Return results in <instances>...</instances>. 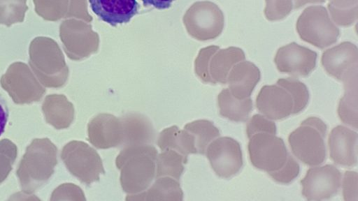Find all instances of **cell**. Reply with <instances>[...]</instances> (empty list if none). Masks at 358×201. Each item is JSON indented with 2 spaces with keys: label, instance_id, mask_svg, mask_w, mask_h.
Segmentation results:
<instances>
[{
  "label": "cell",
  "instance_id": "cell-1",
  "mask_svg": "<svg viewBox=\"0 0 358 201\" xmlns=\"http://www.w3.org/2000/svg\"><path fill=\"white\" fill-rule=\"evenodd\" d=\"M157 150L152 145L124 147L115 159L120 170V181L129 195L145 191L156 175Z\"/></svg>",
  "mask_w": 358,
  "mask_h": 201
},
{
  "label": "cell",
  "instance_id": "cell-2",
  "mask_svg": "<svg viewBox=\"0 0 358 201\" xmlns=\"http://www.w3.org/2000/svg\"><path fill=\"white\" fill-rule=\"evenodd\" d=\"M296 29L303 41L320 49L335 43L340 34L339 29L322 6H311L305 8L296 21Z\"/></svg>",
  "mask_w": 358,
  "mask_h": 201
},
{
  "label": "cell",
  "instance_id": "cell-3",
  "mask_svg": "<svg viewBox=\"0 0 358 201\" xmlns=\"http://www.w3.org/2000/svg\"><path fill=\"white\" fill-rule=\"evenodd\" d=\"M249 139V158L255 168L269 173L284 165L289 153L281 137L275 134L257 133Z\"/></svg>",
  "mask_w": 358,
  "mask_h": 201
},
{
  "label": "cell",
  "instance_id": "cell-4",
  "mask_svg": "<svg viewBox=\"0 0 358 201\" xmlns=\"http://www.w3.org/2000/svg\"><path fill=\"white\" fill-rule=\"evenodd\" d=\"M325 136L315 127L301 124L290 133L288 142L292 152L308 166L321 165L327 158Z\"/></svg>",
  "mask_w": 358,
  "mask_h": 201
},
{
  "label": "cell",
  "instance_id": "cell-5",
  "mask_svg": "<svg viewBox=\"0 0 358 201\" xmlns=\"http://www.w3.org/2000/svg\"><path fill=\"white\" fill-rule=\"evenodd\" d=\"M210 166L220 177L229 179L236 175L243 165L239 142L230 137H218L208 146L206 154Z\"/></svg>",
  "mask_w": 358,
  "mask_h": 201
},
{
  "label": "cell",
  "instance_id": "cell-6",
  "mask_svg": "<svg viewBox=\"0 0 358 201\" xmlns=\"http://www.w3.org/2000/svg\"><path fill=\"white\" fill-rule=\"evenodd\" d=\"M341 179V172L333 165L313 166L301 180V193L308 200L329 199L339 191Z\"/></svg>",
  "mask_w": 358,
  "mask_h": 201
},
{
  "label": "cell",
  "instance_id": "cell-7",
  "mask_svg": "<svg viewBox=\"0 0 358 201\" xmlns=\"http://www.w3.org/2000/svg\"><path fill=\"white\" fill-rule=\"evenodd\" d=\"M317 53L295 42L280 47L274 62L280 73L294 76H308L315 68Z\"/></svg>",
  "mask_w": 358,
  "mask_h": 201
},
{
  "label": "cell",
  "instance_id": "cell-8",
  "mask_svg": "<svg viewBox=\"0 0 358 201\" xmlns=\"http://www.w3.org/2000/svg\"><path fill=\"white\" fill-rule=\"evenodd\" d=\"M88 141L96 148L106 149L122 146L124 138L121 119L108 113L94 117L87 125Z\"/></svg>",
  "mask_w": 358,
  "mask_h": 201
},
{
  "label": "cell",
  "instance_id": "cell-9",
  "mask_svg": "<svg viewBox=\"0 0 358 201\" xmlns=\"http://www.w3.org/2000/svg\"><path fill=\"white\" fill-rule=\"evenodd\" d=\"M293 106L289 93L278 84L264 85L256 98L257 110L271 120L288 117L293 112Z\"/></svg>",
  "mask_w": 358,
  "mask_h": 201
},
{
  "label": "cell",
  "instance_id": "cell-10",
  "mask_svg": "<svg viewBox=\"0 0 358 201\" xmlns=\"http://www.w3.org/2000/svg\"><path fill=\"white\" fill-rule=\"evenodd\" d=\"M71 155V170L85 184L99 181L100 174L105 173L99 154L87 144L74 142Z\"/></svg>",
  "mask_w": 358,
  "mask_h": 201
},
{
  "label": "cell",
  "instance_id": "cell-11",
  "mask_svg": "<svg viewBox=\"0 0 358 201\" xmlns=\"http://www.w3.org/2000/svg\"><path fill=\"white\" fill-rule=\"evenodd\" d=\"M357 133L350 128L338 125L328 137L329 156L336 165L353 167L357 164Z\"/></svg>",
  "mask_w": 358,
  "mask_h": 201
},
{
  "label": "cell",
  "instance_id": "cell-12",
  "mask_svg": "<svg viewBox=\"0 0 358 201\" xmlns=\"http://www.w3.org/2000/svg\"><path fill=\"white\" fill-rule=\"evenodd\" d=\"M321 63L329 75L341 81L346 73L358 67L357 47L351 42H342L326 50Z\"/></svg>",
  "mask_w": 358,
  "mask_h": 201
},
{
  "label": "cell",
  "instance_id": "cell-13",
  "mask_svg": "<svg viewBox=\"0 0 358 201\" xmlns=\"http://www.w3.org/2000/svg\"><path fill=\"white\" fill-rule=\"evenodd\" d=\"M89 2L93 13L113 27L129 22L139 9L136 0H89Z\"/></svg>",
  "mask_w": 358,
  "mask_h": 201
},
{
  "label": "cell",
  "instance_id": "cell-14",
  "mask_svg": "<svg viewBox=\"0 0 358 201\" xmlns=\"http://www.w3.org/2000/svg\"><path fill=\"white\" fill-rule=\"evenodd\" d=\"M260 77V70L255 64L248 61H241L229 71L227 83L233 96L244 99L251 96Z\"/></svg>",
  "mask_w": 358,
  "mask_h": 201
},
{
  "label": "cell",
  "instance_id": "cell-15",
  "mask_svg": "<svg viewBox=\"0 0 358 201\" xmlns=\"http://www.w3.org/2000/svg\"><path fill=\"white\" fill-rule=\"evenodd\" d=\"M124 138L122 146L152 145L155 131L151 121L140 113H128L121 118Z\"/></svg>",
  "mask_w": 358,
  "mask_h": 201
},
{
  "label": "cell",
  "instance_id": "cell-16",
  "mask_svg": "<svg viewBox=\"0 0 358 201\" xmlns=\"http://www.w3.org/2000/svg\"><path fill=\"white\" fill-rule=\"evenodd\" d=\"M357 72V68H355L346 73L341 80L344 95L339 100L337 110L341 121L355 131L358 128Z\"/></svg>",
  "mask_w": 358,
  "mask_h": 201
},
{
  "label": "cell",
  "instance_id": "cell-17",
  "mask_svg": "<svg viewBox=\"0 0 358 201\" xmlns=\"http://www.w3.org/2000/svg\"><path fill=\"white\" fill-rule=\"evenodd\" d=\"M183 192L179 181L171 177L156 178L155 182L144 191L128 195L127 200H173L181 201Z\"/></svg>",
  "mask_w": 358,
  "mask_h": 201
},
{
  "label": "cell",
  "instance_id": "cell-18",
  "mask_svg": "<svg viewBox=\"0 0 358 201\" xmlns=\"http://www.w3.org/2000/svg\"><path fill=\"white\" fill-rule=\"evenodd\" d=\"M157 144L161 150L169 148L186 156L197 154L194 135L185 128L180 130L177 126L164 129L157 137Z\"/></svg>",
  "mask_w": 358,
  "mask_h": 201
},
{
  "label": "cell",
  "instance_id": "cell-19",
  "mask_svg": "<svg viewBox=\"0 0 358 201\" xmlns=\"http://www.w3.org/2000/svg\"><path fill=\"white\" fill-rule=\"evenodd\" d=\"M220 114L235 122L246 121L253 109L252 99H238L233 96L229 89H222L217 96Z\"/></svg>",
  "mask_w": 358,
  "mask_h": 201
},
{
  "label": "cell",
  "instance_id": "cell-20",
  "mask_svg": "<svg viewBox=\"0 0 358 201\" xmlns=\"http://www.w3.org/2000/svg\"><path fill=\"white\" fill-rule=\"evenodd\" d=\"M245 58L243 50L239 47L232 46L220 50L213 57L210 66V75L214 84H227V76L232 67Z\"/></svg>",
  "mask_w": 358,
  "mask_h": 201
},
{
  "label": "cell",
  "instance_id": "cell-21",
  "mask_svg": "<svg viewBox=\"0 0 358 201\" xmlns=\"http://www.w3.org/2000/svg\"><path fill=\"white\" fill-rule=\"evenodd\" d=\"M155 177H171L180 180L187 163V156L171 149H165L156 158Z\"/></svg>",
  "mask_w": 358,
  "mask_h": 201
},
{
  "label": "cell",
  "instance_id": "cell-22",
  "mask_svg": "<svg viewBox=\"0 0 358 201\" xmlns=\"http://www.w3.org/2000/svg\"><path fill=\"white\" fill-rule=\"evenodd\" d=\"M184 128L194 135L197 154H205L209 144L220 135L219 129L212 121L206 119L191 121Z\"/></svg>",
  "mask_w": 358,
  "mask_h": 201
},
{
  "label": "cell",
  "instance_id": "cell-23",
  "mask_svg": "<svg viewBox=\"0 0 358 201\" xmlns=\"http://www.w3.org/2000/svg\"><path fill=\"white\" fill-rule=\"evenodd\" d=\"M277 84L285 89L293 100V112L296 114L303 110L309 100V91L304 83L294 77L278 80Z\"/></svg>",
  "mask_w": 358,
  "mask_h": 201
},
{
  "label": "cell",
  "instance_id": "cell-24",
  "mask_svg": "<svg viewBox=\"0 0 358 201\" xmlns=\"http://www.w3.org/2000/svg\"><path fill=\"white\" fill-rule=\"evenodd\" d=\"M264 15L269 21L286 17L293 9L292 0H265Z\"/></svg>",
  "mask_w": 358,
  "mask_h": 201
},
{
  "label": "cell",
  "instance_id": "cell-25",
  "mask_svg": "<svg viewBox=\"0 0 358 201\" xmlns=\"http://www.w3.org/2000/svg\"><path fill=\"white\" fill-rule=\"evenodd\" d=\"M300 167L294 158L288 154L284 165L277 171L268 173L276 182L287 184L292 182L299 174Z\"/></svg>",
  "mask_w": 358,
  "mask_h": 201
},
{
  "label": "cell",
  "instance_id": "cell-26",
  "mask_svg": "<svg viewBox=\"0 0 358 201\" xmlns=\"http://www.w3.org/2000/svg\"><path fill=\"white\" fill-rule=\"evenodd\" d=\"M276 131L277 128L275 122L259 114L253 115L246 127V133L249 138L257 133H268L275 135Z\"/></svg>",
  "mask_w": 358,
  "mask_h": 201
},
{
  "label": "cell",
  "instance_id": "cell-27",
  "mask_svg": "<svg viewBox=\"0 0 358 201\" xmlns=\"http://www.w3.org/2000/svg\"><path fill=\"white\" fill-rule=\"evenodd\" d=\"M328 10L334 22L341 27H349L354 24L358 17V6L350 8H338L327 4Z\"/></svg>",
  "mask_w": 358,
  "mask_h": 201
},
{
  "label": "cell",
  "instance_id": "cell-28",
  "mask_svg": "<svg viewBox=\"0 0 358 201\" xmlns=\"http://www.w3.org/2000/svg\"><path fill=\"white\" fill-rule=\"evenodd\" d=\"M343 196L345 201H358V174L347 170L341 179Z\"/></svg>",
  "mask_w": 358,
  "mask_h": 201
},
{
  "label": "cell",
  "instance_id": "cell-29",
  "mask_svg": "<svg viewBox=\"0 0 358 201\" xmlns=\"http://www.w3.org/2000/svg\"><path fill=\"white\" fill-rule=\"evenodd\" d=\"M218 46H210L203 49L196 61V73L206 83L214 84L208 72V61L213 54L218 50Z\"/></svg>",
  "mask_w": 358,
  "mask_h": 201
},
{
  "label": "cell",
  "instance_id": "cell-30",
  "mask_svg": "<svg viewBox=\"0 0 358 201\" xmlns=\"http://www.w3.org/2000/svg\"><path fill=\"white\" fill-rule=\"evenodd\" d=\"M9 117V108L6 98L0 94V137L5 131Z\"/></svg>",
  "mask_w": 358,
  "mask_h": 201
},
{
  "label": "cell",
  "instance_id": "cell-31",
  "mask_svg": "<svg viewBox=\"0 0 358 201\" xmlns=\"http://www.w3.org/2000/svg\"><path fill=\"white\" fill-rule=\"evenodd\" d=\"M301 124H307L315 127L320 131L324 136H326L327 127L326 124L320 118L316 117H310L303 120Z\"/></svg>",
  "mask_w": 358,
  "mask_h": 201
},
{
  "label": "cell",
  "instance_id": "cell-32",
  "mask_svg": "<svg viewBox=\"0 0 358 201\" xmlns=\"http://www.w3.org/2000/svg\"><path fill=\"white\" fill-rule=\"evenodd\" d=\"M145 6H152L157 9L169 8L175 0H141Z\"/></svg>",
  "mask_w": 358,
  "mask_h": 201
},
{
  "label": "cell",
  "instance_id": "cell-33",
  "mask_svg": "<svg viewBox=\"0 0 358 201\" xmlns=\"http://www.w3.org/2000/svg\"><path fill=\"white\" fill-rule=\"evenodd\" d=\"M329 4L338 8H350L358 6V0H329Z\"/></svg>",
  "mask_w": 358,
  "mask_h": 201
},
{
  "label": "cell",
  "instance_id": "cell-34",
  "mask_svg": "<svg viewBox=\"0 0 358 201\" xmlns=\"http://www.w3.org/2000/svg\"><path fill=\"white\" fill-rule=\"evenodd\" d=\"M326 0H294V8L299 9L308 3H324Z\"/></svg>",
  "mask_w": 358,
  "mask_h": 201
}]
</instances>
